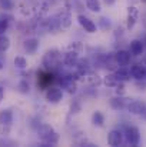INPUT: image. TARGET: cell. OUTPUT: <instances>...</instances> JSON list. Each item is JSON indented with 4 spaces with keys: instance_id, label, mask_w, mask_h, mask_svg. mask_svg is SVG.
Instances as JSON below:
<instances>
[{
    "instance_id": "cell-1",
    "label": "cell",
    "mask_w": 146,
    "mask_h": 147,
    "mask_svg": "<svg viewBox=\"0 0 146 147\" xmlns=\"http://www.w3.org/2000/svg\"><path fill=\"white\" fill-rule=\"evenodd\" d=\"M43 66L46 70H50L53 71L54 69H57L62 63V54L60 51L57 49H52V50H48L46 54L43 56V60H42Z\"/></svg>"
},
{
    "instance_id": "cell-2",
    "label": "cell",
    "mask_w": 146,
    "mask_h": 147,
    "mask_svg": "<svg viewBox=\"0 0 146 147\" xmlns=\"http://www.w3.org/2000/svg\"><path fill=\"white\" fill-rule=\"evenodd\" d=\"M123 134H125V142L129 146H139L141 144V131L136 126H125Z\"/></svg>"
},
{
    "instance_id": "cell-3",
    "label": "cell",
    "mask_w": 146,
    "mask_h": 147,
    "mask_svg": "<svg viewBox=\"0 0 146 147\" xmlns=\"http://www.w3.org/2000/svg\"><path fill=\"white\" fill-rule=\"evenodd\" d=\"M46 101L50 104H57L62 101L63 98V89L62 87H57V86H50L48 90H46Z\"/></svg>"
},
{
    "instance_id": "cell-4",
    "label": "cell",
    "mask_w": 146,
    "mask_h": 147,
    "mask_svg": "<svg viewBox=\"0 0 146 147\" xmlns=\"http://www.w3.org/2000/svg\"><path fill=\"white\" fill-rule=\"evenodd\" d=\"M125 143V134H123V130H119V129H113L109 131L107 134V144L112 147H119Z\"/></svg>"
},
{
    "instance_id": "cell-5",
    "label": "cell",
    "mask_w": 146,
    "mask_h": 147,
    "mask_svg": "<svg viewBox=\"0 0 146 147\" xmlns=\"http://www.w3.org/2000/svg\"><path fill=\"white\" fill-rule=\"evenodd\" d=\"M128 111L135 116H146V103L142 100H130L128 104Z\"/></svg>"
},
{
    "instance_id": "cell-6",
    "label": "cell",
    "mask_w": 146,
    "mask_h": 147,
    "mask_svg": "<svg viewBox=\"0 0 146 147\" xmlns=\"http://www.w3.org/2000/svg\"><path fill=\"white\" fill-rule=\"evenodd\" d=\"M139 19V9L136 6H129L128 7V16H126V29L132 30Z\"/></svg>"
},
{
    "instance_id": "cell-7",
    "label": "cell",
    "mask_w": 146,
    "mask_h": 147,
    "mask_svg": "<svg viewBox=\"0 0 146 147\" xmlns=\"http://www.w3.org/2000/svg\"><path fill=\"white\" fill-rule=\"evenodd\" d=\"M77 22H79V24L82 26V29H83L85 32H88V33H90V34L96 33V30H97L96 23H95L93 20H90L88 16L79 14V16H77Z\"/></svg>"
},
{
    "instance_id": "cell-8",
    "label": "cell",
    "mask_w": 146,
    "mask_h": 147,
    "mask_svg": "<svg viewBox=\"0 0 146 147\" xmlns=\"http://www.w3.org/2000/svg\"><path fill=\"white\" fill-rule=\"evenodd\" d=\"M132 98H128L125 97V96H115V97H112L109 100V104H110V107L113 109V110H123V109H126L128 107V104H129V101H130Z\"/></svg>"
},
{
    "instance_id": "cell-9",
    "label": "cell",
    "mask_w": 146,
    "mask_h": 147,
    "mask_svg": "<svg viewBox=\"0 0 146 147\" xmlns=\"http://www.w3.org/2000/svg\"><path fill=\"white\" fill-rule=\"evenodd\" d=\"M53 82H54V74H53V71L45 69V71L40 73V77H39L37 84H39L40 89H49L50 84H52Z\"/></svg>"
},
{
    "instance_id": "cell-10",
    "label": "cell",
    "mask_w": 146,
    "mask_h": 147,
    "mask_svg": "<svg viewBox=\"0 0 146 147\" xmlns=\"http://www.w3.org/2000/svg\"><path fill=\"white\" fill-rule=\"evenodd\" d=\"M129 70H130L132 79H135L136 82H138V80H145L146 79V66L145 64L136 63V64H133Z\"/></svg>"
},
{
    "instance_id": "cell-11",
    "label": "cell",
    "mask_w": 146,
    "mask_h": 147,
    "mask_svg": "<svg viewBox=\"0 0 146 147\" xmlns=\"http://www.w3.org/2000/svg\"><path fill=\"white\" fill-rule=\"evenodd\" d=\"M79 54H80V53H77V51L67 50V51L63 54V57H62L63 64L67 66V67H73V66H76L77 61H79Z\"/></svg>"
},
{
    "instance_id": "cell-12",
    "label": "cell",
    "mask_w": 146,
    "mask_h": 147,
    "mask_svg": "<svg viewBox=\"0 0 146 147\" xmlns=\"http://www.w3.org/2000/svg\"><path fill=\"white\" fill-rule=\"evenodd\" d=\"M115 59L117 61L119 66H129L130 64V59H132V54L129 50L120 49L115 53Z\"/></svg>"
},
{
    "instance_id": "cell-13",
    "label": "cell",
    "mask_w": 146,
    "mask_h": 147,
    "mask_svg": "<svg viewBox=\"0 0 146 147\" xmlns=\"http://www.w3.org/2000/svg\"><path fill=\"white\" fill-rule=\"evenodd\" d=\"M39 46H40V42H39L37 37H29L23 43V49L27 54H35L39 50Z\"/></svg>"
},
{
    "instance_id": "cell-14",
    "label": "cell",
    "mask_w": 146,
    "mask_h": 147,
    "mask_svg": "<svg viewBox=\"0 0 146 147\" xmlns=\"http://www.w3.org/2000/svg\"><path fill=\"white\" fill-rule=\"evenodd\" d=\"M129 51L132 56H142L143 51H145V45H143V40L141 39H133L130 43H129Z\"/></svg>"
},
{
    "instance_id": "cell-15",
    "label": "cell",
    "mask_w": 146,
    "mask_h": 147,
    "mask_svg": "<svg viewBox=\"0 0 146 147\" xmlns=\"http://www.w3.org/2000/svg\"><path fill=\"white\" fill-rule=\"evenodd\" d=\"M113 73H115L117 82H120V83H126V82H129V80L132 79V76H130V70L128 69V66H119Z\"/></svg>"
},
{
    "instance_id": "cell-16",
    "label": "cell",
    "mask_w": 146,
    "mask_h": 147,
    "mask_svg": "<svg viewBox=\"0 0 146 147\" xmlns=\"http://www.w3.org/2000/svg\"><path fill=\"white\" fill-rule=\"evenodd\" d=\"M57 19H59V23H60V27L62 30H67L70 26H72V14L69 11H62L57 14Z\"/></svg>"
},
{
    "instance_id": "cell-17",
    "label": "cell",
    "mask_w": 146,
    "mask_h": 147,
    "mask_svg": "<svg viewBox=\"0 0 146 147\" xmlns=\"http://www.w3.org/2000/svg\"><path fill=\"white\" fill-rule=\"evenodd\" d=\"M13 123V111L10 109H3L0 110V124L1 126H10Z\"/></svg>"
},
{
    "instance_id": "cell-18",
    "label": "cell",
    "mask_w": 146,
    "mask_h": 147,
    "mask_svg": "<svg viewBox=\"0 0 146 147\" xmlns=\"http://www.w3.org/2000/svg\"><path fill=\"white\" fill-rule=\"evenodd\" d=\"M119 83L120 82H117V79H116V76H115L113 71L109 73V74H106L105 77H102V84H105L107 89H115Z\"/></svg>"
},
{
    "instance_id": "cell-19",
    "label": "cell",
    "mask_w": 146,
    "mask_h": 147,
    "mask_svg": "<svg viewBox=\"0 0 146 147\" xmlns=\"http://www.w3.org/2000/svg\"><path fill=\"white\" fill-rule=\"evenodd\" d=\"M54 131V129L50 126V124H40L39 129H37V134H39V139L43 142L46 137H49L52 133Z\"/></svg>"
},
{
    "instance_id": "cell-20",
    "label": "cell",
    "mask_w": 146,
    "mask_h": 147,
    "mask_svg": "<svg viewBox=\"0 0 146 147\" xmlns=\"http://www.w3.org/2000/svg\"><path fill=\"white\" fill-rule=\"evenodd\" d=\"M46 23H48V30L50 32V33H57L59 30H62L57 16H53V17L48 19V22H46Z\"/></svg>"
},
{
    "instance_id": "cell-21",
    "label": "cell",
    "mask_w": 146,
    "mask_h": 147,
    "mask_svg": "<svg viewBox=\"0 0 146 147\" xmlns=\"http://www.w3.org/2000/svg\"><path fill=\"white\" fill-rule=\"evenodd\" d=\"M92 124L95 126V127H103L105 126V116H103V113L102 111H93V114H92Z\"/></svg>"
},
{
    "instance_id": "cell-22",
    "label": "cell",
    "mask_w": 146,
    "mask_h": 147,
    "mask_svg": "<svg viewBox=\"0 0 146 147\" xmlns=\"http://www.w3.org/2000/svg\"><path fill=\"white\" fill-rule=\"evenodd\" d=\"M85 4H86V9H89L93 13H100V10H102L100 0H85Z\"/></svg>"
},
{
    "instance_id": "cell-23",
    "label": "cell",
    "mask_w": 146,
    "mask_h": 147,
    "mask_svg": "<svg viewBox=\"0 0 146 147\" xmlns=\"http://www.w3.org/2000/svg\"><path fill=\"white\" fill-rule=\"evenodd\" d=\"M86 76H88V82L90 83L92 87H97V86L102 84V77H100V76H97L95 73H90V74L88 73Z\"/></svg>"
},
{
    "instance_id": "cell-24",
    "label": "cell",
    "mask_w": 146,
    "mask_h": 147,
    "mask_svg": "<svg viewBox=\"0 0 146 147\" xmlns=\"http://www.w3.org/2000/svg\"><path fill=\"white\" fill-rule=\"evenodd\" d=\"M13 64H14L17 69H20V70L27 69V60H26L23 56H16L14 60H13Z\"/></svg>"
},
{
    "instance_id": "cell-25",
    "label": "cell",
    "mask_w": 146,
    "mask_h": 147,
    "mask_svg": "<svg viewBox=\"0 0 146 147\" xmlns=\"http://www.w3.org/2000/svg\"><path fill=\"white\" fill-rule=\"evenodd\" d=\"M99 27L103 30V32H107L112 29V22L109 17H100L99 19Z\"/></svg>"
},
{
    "instance_id": "cell-26",
    "label": "cell",
    "mask_w": 146,
    "mask_h": 147,
    "mask_svg": "<svg viewBox=\"0 0 146 147\" xmlns=\"http://www.w3.org/2000/svg\"><path fill=\"white\" fill-rule=\"evenodd\" d=\"M10 47V39L4 34H0V51H7Z\"/></svg>"
},
{
    "instance_id": "cell-27",
    "label": "cell",
    "mask_w": 146,
    "mask_h": 147,
    "mask_svg": "<svg viewBox=\"0 0 146 147\" xmlns=\"http://www.w3.org/2000/svg\"><path fill=\"white\" fill-rule=\"evenodd\" d=\"M67 50H73V51H77V53H82L83 51V45L80 42H70Z\"/></svg>"
},
{
    "instance_id": "cell-28",
    "label": "cell",
    "mask_w": 146,
    "mask_h": 147,
    "mask_svg": "<svg viewBox=\"0 0 146 147\" xmlns=\"http://www.w3.org/2000/svg\"><path fill=\"white\" fill-rule=\"evenodd\" d=\"M19 90H20V93H29L30 92V86H29V82L27 80H22L20 83H19Z\"/></svg>"
},
{
    "instance_id": "cell-29",
    "label": "cell",
    "mask_w": 146,
    "mask_h": 147,
    "mask_svg": "<svg viewBox=\"0 0 146 147\" xmlns=\"http://www.w3.org/2000/svg\"><path fill=\"white\" fill-rule=\"evenodd\" d=\"M0 7L3 9V10H13V7H14V4H13V1L12 0H0Z\"/></svg>"
},
{
    "instance_id": "cell-30",
    "label": "cell",
    "mask_w": 146,
    "mask_h": 147,
    "mask_svg": "<svg viewBox=\"0 0 146 147\" xmlns=\"http://www.w3.org/2000/svg\"><path fill=\"white\" fill-rule=\"evenodd\" d=\"M80 109H82V104H80V101H77V100H73V103L70 104V111H72V113H79V111H80Z\"/></svg>"
},
{
    "instance_id": "cell-31",
    "label": "cell",
    "mask_w": 146,
    "mask_h": 147,
    "mask_svg": "<svg viewBox=\"0 0 146 147\" xmlns=\"http://www.w3.org/2000/svg\"><path fill=\"white\" fill-rule=\"evenodd\" d=\"M7 27H9V20L0 19V34H4V32L7 30Z\"/></svg>"
},
{
    "instance_id": "cell-32",
    "label": "cell",
    "mask_w": 146,
    "mask_h": 147,
    "mask_svg": "<svg viewBox=\"0 0 146 147\" xmlns=\"http://www.w3.org/2000/svg\"><path fill=\"white\" fill-rule=\"evenodd\" d=\"M3 98H4V90H3V87L0 86V103L3 101Z\"/></svg>"
},
{
    "instance_id": "cell-33",
    "label": "cell",
    "mask_w": 146,
    "mask_h": 147,
    "mask_svg": "<svg viewBox=\"0 0 146 147\" xmlns=\"http://www.w3.org/2000/svg\"><path fill=\"white\" fill-rule=\"evenodd\" d=\"M103 1H105L107 6H112V4H115V1H116V0H103Z\"/></svg>"
},
{
    "instance_id": "cell-34",
    "label": "cell",
    "mask_w": 146,
    "mask_h": 147,
    "mask_svg": "<svg viewBox=\"0 0 146 147\" xmlns=\"http://www.w3.org/2000/svg\"><path fill=\"white\" fill-rule=\"evenodd\" d=\"M1 69H3V63L0 61V70H1Z\"/></svg>"
},
{
    "instance_id": "cell-35",
    "label": "cell",
    "mask_w": 146,
    "mask_h": 147,
    "mask_svg": "<svg viewBox=\"0 0 146 147\" xmlns=\"http://www.w3.org/2000/svg\"><path fill=\"white\" fill-rule=\"evenodd\" d=\"M143 45H145V49H146V39L143 40Z\"/></svg>"
},
{
    "instance_id": "cell-36",
    "label": "cell",
    "mask_w": 146,
    "mask_h": 147,
    "mask_svg": "<svg viewBox=\"0 0 146 147\" xmlns=\"http://www.w3.org/2000/svg\"><path fill=\"white\" fill-rule=\"evenodd\" d=\"M142 1H143V3H146V0H142Z\"/></svg>"
},
{
    "instance_id": "cell-37",
    "label": "cell",
    "mask_w": 146,
    "mask_h": 147,
    "mask_svg": "<svg viewBox=\"0 0 146 147\" xmlns=\"http://www.w3.org/2000/svg\"><path fill=\"white\" fill-rule=\"evenodd\" d=\"M145 64H146V61H145Z\"/></svg>"
}]
</instances>
